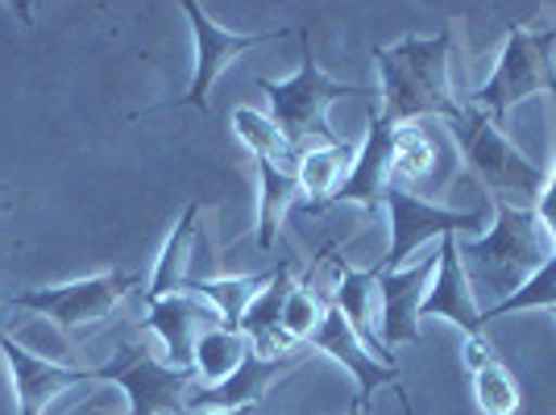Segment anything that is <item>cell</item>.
Wrapping results in <instances>:
<instances>
[{
	"label": "cell",
	"instance_id": "1",
	"mask_svg": "<svg viewBox=\"0 0 556 415\" xmlns=\"http://www.w3.org/2000/svg\"><path fill=\"white\" fill-rule=\"evenodd\" d=\"M457 50V22L444 25L437 38H399L394 47L374 50V63L382 75V104L378 113L391 125H407V121H424V116H448L462 109V100L453 96V79H448V63Z\"/></svg>",
	"mask_w": 556,
	"mask_h": 415
},
{
	"label": "cell",
	"instance_id": "28",
	"mask_svg": "<svg viewBox=\"0 0 556 415\" xmlns=\"http://www.w3.org/2000/svg\"><path fill=\"white\" fill-rule=\"evenodd\" d=\"M490 362H498V357H494V349H490L486 337H465V366H469V374L490 366Z\"/></svg>",
	"mask_w": 556,
	"mask_h": 415
},
{
	"label": "cell",
	"instance_id": "16",
	"mask_svg": "<svg viewBox=\"0 0 556 415\" xmlns=\"http://www.w3.org/2000/svg\"><path fill=\"white\" fill-rule=\"evenodd\" d=\"M366 121H370V125H366V141H362L357 159H353V171L345 175V184L337 187V196H332L328 204H366V208L387 204V191H391L394 125L378 113V109H370Z\"/></svg>",
	"mask_w": 556,
	"mask_h": 415
},
{
	"label": "cell",
	"instance_id": "6",
	"mask_svg": "<svg viewBox=\"0 0 556 415\" xmlns=\"http://www.w3.org/2000/svg\"><path fill=\"white\" fill-rule=\"evenodd\" d=\"M100 382H116L129 394V415H179L187 412V391L195 369L163 366L146 345H121L109 366L96 369Z\"/></svg>",
	"mask_w": 556,
	"mask_h": 415
},
{
	"label": "cell",
	"instance_id": "34",
	"mask_svg": "<svg viewBox=\"0 0 556 415\" xmlns=\"http://www.w3.org/2000/svg\"><path fill=\"white\" fill-rule=\"evenodd\" d=\"M179 415H187V412H179Z\"/></svg>",
	"mask_w": 556,
	"mask_h": 415
},
{
	"label": "cell",
	"instance_id": "2",
	"mask_svg": "<svg viewBox=\"0 0 556 415\" xmlns=\"http://www.w3.org/2000/svg\"><path fill=\"white\" fill-rule=\"evenodd\" d=\"M457 250H462L469 287H482L490 307H498L556 254V241L548 225L535 216V208L532 212L528 208H510V200L494 196V225H490V232L473 237V241L457 237Z\"/></svg>",
	"mask_w": 556,
	"mask_h": 415
},
{
	"label": "cell",
	"instance_id": "5",
	"mask_svg": "<svg viewBox=\"0 0 556 415\" xmlns=\"http://www.w3.org/2000/svg\"><path fill=\"white\" fill-rule=\"evenodd\" d=\"M556 25L548 29H523L515 25L507 38V47L498 54V63L490 71V79L482 84V92L469 96L473 109H482L486 116L503 121L515 104H523L535 92H556Z\"/></svg>",
	"mask_w": 556,
	"mask_h": 415
},
{
	"label": "cell",
	"instance_id": "29",
	"mask_svg": "<svg viewBox=\"0 0 556 415\" xmlns=\"http://www.w3.org/2000/svg\"><path fill=\"white\" fill-rule=\"evenodd\" d=\"M535 216L548 225V232H553V241H556V171H553V179L544 184V196H540V204H535Z\"/></svg>",
	"mask_w": 556,
	"mask_h": 415
},
{
	"label": "cell",
	"instance_id": "3",
	"mask_svg": "<svg viewBox=\"0 0 556 415\" xmlns=\"http://www.w3.org/2000/svg\"><path fill=\"white\" fill-rule=\"evenodd\" d=\"M257 88L266 92L270 116L278 121V129L287 134V141L295 150L312 146V138L341 141L332 134V125H328V109L337 100H345V96L370 92L362 84H341V79L325 75V67L312 59V42L303 47V63L291 79H257Z\"/></svg>",
	"mask_w": 556,
	"mask_h": 415
},
{
	"label": "cell",
	"instance_id": "23",
	"mask_svg": "<svg viewBox=\"0 0 556 415\" xmlns=\"http://www.w3.org/2000/svg\"><path fill=\"white\" fill-rule=\"evenodd\" d=\"M254 353V341L241 332V328H208L200 341H195V357H191V369L208 382V387H220L225 378H232L241 362Z\"/></svg>",
	"mask_w": 556,
	"mask_h": 415
},
{
	"label": "cell",
	"instance_id": "31",
	"mask_svg": "<svg viewBox=\"0 0 556 415\" xmlns=\"http://www.w3.org/2000/svg\"><path fill=\"white\" fill-rule=\"evenodd\" d=\"M257 407H232V412H200V415H254Z\"/></svg>",
	"mask_w": 556,
	"mask_h": 415
},
{
	"label": "cell",
	"instance_id": "30",
	"mask_svg": "<svg viewBox=\"0 0 556 415\" xmlns=\"http://www.w3.org/2000/svg\"><path fill=\"white\" fill-rule=\"evenodd\" d=\"M394 391H399V403H403V415H419L416 407H412V394L403 391V387H399V382H394Z\"/></svg>",
	"mask_w": 556,
	"mask_h": 415
},
{
	"label": "cell",
	"instance_id": "25",
	"mask_svg": "<svg viewBox=\"0 0 556 415\" xmlns=\"http://www.w3.org/2000/svg\"><path fill=\"white\" fill-rule=\"evenodd\" d=\"M232 134L237 141L254 154L257 162L270 159V162H291L300 159V150L287 141V134L278 129V121L270 113H257V109H237L232 113Z\"/></svg>",
	"mask_w": 556,
	"mask_h": 415
},
{
	"label": "cell",
	"instance_id": "14",
	"mask_svg": "<svg viewBox=\"0 0 556 415\" xmlns=\"http://www.w3.org/2000/svg\"><path fill=\"white\" fill-rule=\"evenodd\" d=\"M437 254L407 262L399 271H378V291H382V349L391 353L403 341H419V303L432 282Z\"/></svg>",
	"mask_w": 556,
	"mask_h": 415
},
{
	"label": "cell",
	"instance_id": "15",
	"mask_svg": "<svg viewBox=\"0 0 556 415\" xmlns=\"http://www.w3.org/2000/svg\"><path fill=\"white\" fill-rule=\"evenodd\" d=\"M300 353H291V357H257L250 353L241 369L225 378L220 387H204V391H187V415H200V412H232V407H257L266 391L275 387L282 374H291V369H300Z\"/></svg>",
	"mask_w": 556,
	"mask_h": 415
},
{
	"label": "cell",
	"instance_id": "20",
	"mask_svg": "<svg viewBox=\"0 0 556 415\" xmlns=\"http://www.w3.org/2000/svg\"><path fill=\"white\" fill-rule=\"evenodd\" d=\"M374 295H378V266H374V271H353V266L341 262V278H337L332 303L345 312V320L357 328V337H362L387 366H394V357L382 349V328L374 324Z\"/></svg>",
	"mask_w": 556,
	"mask_h": 415
},
{
	"label": "cell",
	"instance_id": "22",
	"mask_svg": "<svg viewBox=\"0 0 556 415\" xmlns=\"http://www.w3.org/2000/svg\"><path fill=\"white\" fill-rule=\"evenodd\" d=\"M200 212L204 204L195 200V204L184 208V216H179V225L170 229V237L163 241V250H159V262H154V275L146 282V303L150 300H163V295H175V291H184L187 282V262H191V241H195V221H200Z\"/></svg>",
	"mask_w": 556,
	"mask_h": 415
},
{
	"label": "cell",
	"instance_id": "33",
	"mask_svg": "<svg viewBox=\"0 0 556 415\" xmlns=\"http://www.w3.org/2000/svg\"><path fill=\"white\" fill-rule=\"evenodd\" d=\"M548 312H553V316H556V303H553V307H548Z\"/></svg>",
	"mask_w": 556,
	"mask_h": 415
},
{
	"label": "cell",
	"instance_id": "32",
	"mask_svg": "<svg viewBox=\"0 0 556 415\" xmlns=\"http://www.w3.org/2000/svg\"><path fill=\"white\" fill-rule=\"evenodd\" d=\"M349 415H370V403H357V399H353V412Z\"/></svg>",
	"mask_w": 556,
	"mask_h": 415
},
{
	"label": "cell",
	"instance_id": "13",
	"mask_svg": "<svg viewBox=\"0 0 556 415\" xmlns=\"http://www.w3.org/2000/svg\"><path fill=\"white\" fill-rule=\"evenodd\" d=\"M307 345L328 353V357H337V362L357 378V394H353L357 403H370V394L378 391L382 382H399V369L387 366V362L357 337V328L345 320V312H341L337 303H328L325 320H320V328L312 332Z\"/></svg>",
	"mask_w": 556,
	"mask_h": 415
},
{
	"label": "cell",
	"instance_id": "7",
	"mask_svg": "<svg viewBox=\"0 0 556 415\" xmlns=\"http://www.w3.org/2000/svg\"><path fill=\"white\" fill-rule=\"evenodd\" d=\"M141 278L125 275V271H104V275L92 278H75V282H63V287H34V291H22L13 295V307H25V312H42L59 324L63 332H79L84 324H96L104 316H113V307L129 291H138Z\"/></svg>",
	"mask_w": 556,
	"mask_h": 415
},
{
	"label": "cell",
	"instance_id": "24",
	"mask_svg": "<svg viewBox=\"0 0 556 415\" xmlns=\"http://www.w3.org/2000/svg\"><path fill=\"white\" fill-rule=\"evenodd\" d=\"M266 278L270 275H212V278H187L184 287L187 291H195L200 300H208L216 312H220V320L225 328H237L241 316H245V307L254 303V295L266 287Z\"/></svg>",
	"mask_w": 556,
	"mask_h": 415
},
{
	"label": "cell",
	"instance_id": "8",
	"mask_svg": "<svg viewBox=\"0 0 556 415\" xmlns=\"http://www.w3.org/2000/svg\"><path fill=\"white\" fill-rule=\"evenodd\" d=\"M184 13H187V22H191V34H195V75H191L187 96L170 100L163 109L187 104V109L212 113V84H216V75L225 71L229 59H237V54H245V50H254V47H266V42L291 38V29H282V25H278V29H266V34H232V29L212 22L195 0H184Z\"/></svg>",
	"mask_w": 556,
	"mask_h": 415
},
{
	"label": "cell",
	"instance_id": "18",
	"mask_svg": "<svg viewBox=\"0 0 556 415\" xmlns=\"http://www.w3.org/2000/svg\"><path fill=\"white\" fill-rule=\"evenodd\" d=\"M441 171V146L428 134V125L407 121V125H394L391 134V187H428Z\"/></svg>",
	"mask_w": 556,
	"mask_h": 415
},
{
	"label": "cell",
	"instance_id": "4",
	"mask_svg": "<svg viewBox=\"0 0 556 415\" xmlns=\"http://www.w3.org/2000/svg\"><path fill=\"white\" fill-rule=\"evenodd\" d=\"M441 129L457 141L465 166H469L498 200H507V191L544 196V171H540L535 162L523 159V150H515V146L503 138L498 121L486 116L482 109H473L469 100H465L448 121H441Z\"/></svg>",
	"mask_w": 556,
	"mask_h": 415
},
{
	"label": "cell",
	"instance_id": "19",
	"mask_svg": "<svg viewBox=\"0 0 556 415\" xmlns=\"http://www.w3.org/2000/svg\"><path fill=\"white\" fill-rule=\"evenodd\" d=\"M357 159L349 154L345 141H325V146H303L300 162H295V184L300 196H307V212H320L328 208V200L337 196V187L345 184V166Z\"/></svg>",
	"mask_w": 556,
	"mask_h": 415
},
{
	"label": "cell",
	"instance_id": "21",
	"mask_svg": "<svg viewBox=\"0 0 556 415\" xmlns=\"http://www.w3.org/2000/svg\"><path fill=\"white\" fill-rule=\"evenodd\" d=\"M295 162H270L262 159L257 162V250H275L278 241V225L282 216L291 212V200L300 196V184H295Z\"/></svg>",
	"mask_w": 556,
	"mask_h": 415
},
{
	"label": "cell",
	"instance_id": "26",
	"mask_svg": "<svg viewBox=\"0 0 556 415\" xmlns=\"http://www.w3.org/2000/svg\"><path fill=\"white\" fill-rule=\"evenodd\" d=\"M473 403L482 415H519V382L503 362H490V366L473 369Z\"/></svg>",
	"mask_w": 556,
	"mask_h": 415
},
{
	"label": "cell",
	"instance_id": "10",
	"mask_svg": "<svg viewBox=\"0 0 556 415\" xmlns=\"http://www.w3.org/2000/svg\"><path fill=\"white\" fill-rule=\"evenodd\" d=\"M419 320H453L465 328V337H482V307L473 303V287L465 275L462 250H457V232L441 237L437 250V266H432V282L419 303Z\"/></svg>",
	"mask_w": 556,
	"mask_h": 415
},
{
	"label": "cell",
	"instance_id": "27",
	"mask_svg": "<svg viewBox=\"0 0 556 415\" xmlns=\"http://www.w3.org/2000/svg\"><path fill=\"white\" fill-rule=\"evenodd\" d=\"M553 303H556V254L548 257L510 300H503L498 307H490L482 320H498V316H510V312H532V307H544V312H548Z\"/></svg>",
	"mask_w": 556,
	"mask_h": 415
},
{
	"label": "cell",
	"instance_id": "12",
	"mask_svg": "<svg viewBox=\"0 0 556 415\" xmlns=\"http://www.w3.org/2000/svg\"><path fill=\"white\" fill-rule=\"evenodd\" d=\"M0 353H4V362L13 369V391H17L22 415H42L54 394L71 391V387L100 382L96 369H75V366H63V362H47V357H38V353H29L25 345H17L9 332H0Z\"/></svg>",
	"mask_w": 556,
	"mask_h": 415
},
{
	"label": "cell",
	"instance_id": "17",
	"mask_svg": "<svg viewBox=\"0 0 556 415\" xmlns=\"http://www.w3.org/2000/svg\"><path fill=\"white\" fill-rule=\"evenodd\" d=\"M291 291H295V262H282L278 271H270L266 287L257 291L254 303L245 307L241 324H237V328L254 341L257 357H291V353H295V341L278 328V320H282V303H287Z\"/></svg>",
	"mask_w": 556,
	"mask_h": 415
},
{
	"label": "cell",
	"instance_id": "11",
	"mask_svg": "<svg viewBox=\"0 0 556 415\" xmlns=\"http://www.w3.org/2000/svg\"><path fill=\"white\" fill-rule=\"evenodd\" d=\"M146 324L163 337L166 345V366L191 369V357H195V341L208 332V328H220V312L212 307L208 300H200L195 291H175V295H163V300L146 303Z\"/></svg>",
	"mask_w": 556,
	"mask_h": 415
},
{
	"label": "cell",
	"instance_id": "9",
	"mask_svg": "<svg viewBox=\"0 0 556 415\" xmlns=\"http://www.w3.org/2000/svg\"><path fill=\"white\" fill-rule=\"evenodd\" d=\"M387 208H391V250L378 262V271H399L407 266L412 254H419L432 237H448V232L478 229V212H448L428 200H419L416 191L391 187L387 191Z\"/></svg>",
	"mask_w": 556,
	"mask_h": 415
}]
</instances>
